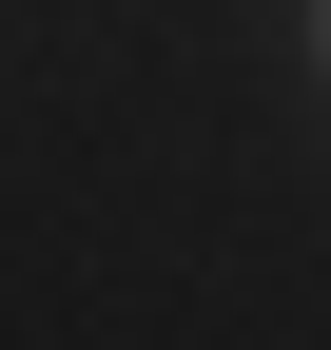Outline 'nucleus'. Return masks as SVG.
Instances as JSON below:
<instances>
[{"label": "nucleus", "mask_w": 331, "mask_h": 350, "mask_svg": "<svg viewBox=\"0 0 331 350\" xmlns=\"http://www.w3.org/2000/svg\"><path fill=\"white\" fill-rule=\"evenodd\" d=\"M312 39H331V0H312Z\"/></svg>", "instance_id": "nucleus-1"}]
</instances>
